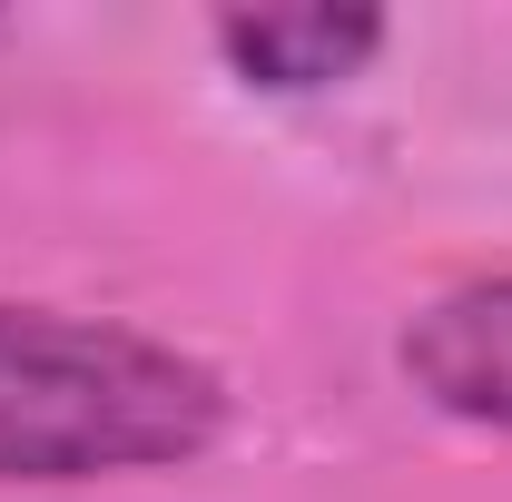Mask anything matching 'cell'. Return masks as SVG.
Here are the masks:
<instances>
[{
	"label": "cell",
	"mask_w": 512,
	"mask_h": 502,
	"mask_svg": "<svg viewBox=\"0 0 512 502\" xmlns=\"http://www.w3.org/2000/svg\"><path fill=\"white\" fill-rule=\"evenodd\" d=\"M227 434V375L109 315L0 306V483L168 473Z\"/></svg>",
	"instance_id": "obj_1"
},
{
	"label": "cell",
	"mask_w": 512,
	"mask_h": 502,
	"mask_svg": "<svg viewBox=\"0 0 512 502\" xmlns=\"http://www.w3.org/2000/svg\"><path fill=\"white\" fill-rule=\"evenodd\" d=\"M394 365H404V384L434 414L483 424V434H512V266L434 296V306L404 325Z\"/></svg>",
	"instance_id": "obj_2"
},
{
	"label": "cell",
	"mask_w": 512,
	"mask_h": 502,
	"mask_svg": "<svg viewBox=\"0 0 512 502\" xmlns=\"http://www.w3.org/2000/svg\"><path fill=\"white\" fill-rule=\"evenodd\" d=\"M217 50L237 79L256 89H335L384 50L375 10H325V0H286V10H227L217 20Z\"/></svg>",
	"instance_id": "obj_3"
}]
</instances>
